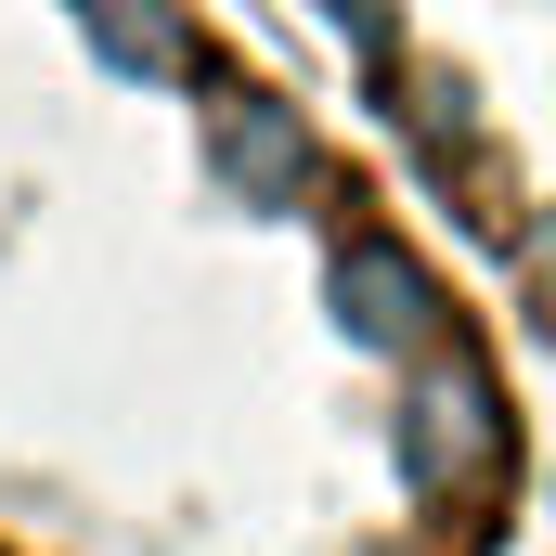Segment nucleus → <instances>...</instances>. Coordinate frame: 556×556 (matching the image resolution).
Here are the masks:
<instances>
[{
    "instance_id": "f257e3e1",
    "label": "nucleus",
    "mask_w": 556,
    "mask_h": 556,
    "mask_svg": "<svg viewBox=\"0 0 556 556\" xmlns=\"http://www.w3.org/2000/svg\"><path fill=\"white\" fill-rule=\"evenodd\" d=\"M492 440H505V427H492V402H479V376L440 363V376H427V415H415V479H427V492H453Z\"/></svg>"
}]
</instances>
